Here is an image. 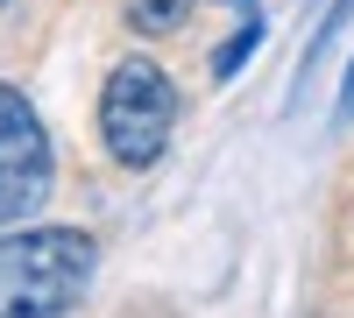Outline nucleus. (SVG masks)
I'll return each instance as SVG.
<instances>
[{
    "label": "nucleus",
    "mask_w": 354,
    "mask_h": 318,
    "mask_svg": "<svg viewBox=\"0 0 354 318\" xmlns=\"http://www.w3.org/2000/svg\"><path fill=\"white\" fill-rule=\"evenodd\" d=\"M100 248L78 226H15L0 234V318H71L93 283Z\"/></svg>",
    "instance_id": "f257e3e1"
},
{
    "label": "nucleus",
    "mask_w": 354,
    "mask_h": 318,
    "mask_svg": "<svg viewBox=\"0 0 354 318\" xmlns=\"http://www.w3.org/2000/svg\"><path fill=\"white\" fill-rule=\"evenodd\" d=\"M177 128V85L149 64V57H128V64H113L106 92H100V135L113 163L128 170H149L163 156V141Z\"/></svg>",
    "instance_id": "f03ea898"
},
{
    "label": "nucleus",
    "mask_w": 354,
    "mask_h": 318,
    "mask_svg": "<svg viewBox=\"0 0 354 318\" xmlns=\"http://www.w3.org/2000/svg\"><path fill=\"white\" fill-rule=\"evenodd\" d=\"M50 198V135L15 85H0V226H21Z\"/></svg>",
    "instance_id": "7ed1b4c3"
},
{
    "label": "nucleus",
    "mask_w": 354,
    "mask_h": 318,
    "mask_svg": "<svg viewBox=\"0 0 354 318\" xmlns=\"http://www.w3.org/2000/svg\"><path fill=\"white\" fill-rule=\"evenodd\" d=\"M255 50H262V21L248 14V28H241V36H234V43H227L220 57H213V71H220V78H234V71H241V64H248Z\"/></svg>",
    "instance_id": "20e7f679"
},
{
    "label": "nucleus",
    "mask_w": 354,
    "mask_h": 318,
    "mask_svg": "<svg viewBox=\"0 0 354 318\" xmlns=\"http://www.w3.org/2000/svg\"><path fill=\"white\" fill-rule=\"evenodd\" d=\"M177 21H185V0H135V28L142 36H163Z\"/></svg>",
    "instance_id": "39448f33"
},
{
    "label": "nucleus",
    "mask_w": 354,
    "mask_h": 318,
    "mask_svg": "<svg viewBox=\"0 0 354 318\" xmlns=\"http://www.w3.org/2000/svg\"><path fill=\"white\" fill-rule=\"evenodd\" d=\"M354 113V64H347V92H340V121Z\"/></svg>",
    "instance_id": "423d86ee"
}]
</instances>
